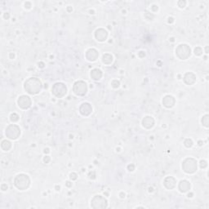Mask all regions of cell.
<instances>
[{"label": "cell", "mask_w": 209, "mask_h": 209, "mask_svg": "<svg viewBox=\"0 0 209 209\" xmlns=\"http://www.w3.org/2000/svg\"><path fill=\"white\" fill-rule=\"evenodd\" d=\"M14 183H15V185L20 190H25L27 189L30 185V179L27 175L21 174V175L17 176V177L15 178Z\"/></svg>", "instance_id": "obj_2"}, {"label": "cell", "mask_w": 209, "mask_h": 209, "mask_svg": "<svg viewBox=\"0 0 209 209\" xmlns=\"http://www.w3.org/2000/svg\"><path fill=\"white\" fill-rule=\"evenodd\" d=\"M207 165V164L206 161H201V162H200V167L202 168H206Z\"/></svg>", "instance_id": "obj_23"}, {"label": "cell", "mask_w": 209, "mask_h": 209, "mask_svg": "<svg viewBox=\"0 0 209 209\" xmlns=\"http://www.w3.org/2000/svg\"><path fill=\"white\" fill-rule=\"evenodd\" d=\"M202 123L205 127H208V115L206 114L202 119Z\"/></svg>", "instance_id": "obj_19"}, {"label": "cell", "mask_w": 209, "mask_h": 209, "mask_svg": "<svg viewBox=\"0 0 209 209\" xmlns=\"http://www.w3.org/2000/svg\"><path fill=\"white\" fill-rule=\"evenodd\" d=\"M195 55L200 56L201 54H202V49H201L200 47H197V48H195Z\"/></svg>", "instance_id": "obj_22"}, {"label": "cell", "mask_w": 209, "mask_h": 209, "mask_svg": "<svg viewBox=\"0 0 209 209\" xmlns=\"http://www.w3.org/2000/svg\"><path fill=\"white\" fill-rule=\"evenodd\" d=\"M190 185L187 181H182V182H180V184H179V189L183 193L188 191V190H190Z\"/></svg>", "instance_id": "obj_15"}, {"label": "cell", "mask_w": 209, "mask_h": 209, "mask_svg": "<svg viewBox=\"0 0 209 209\" xmlns=\"http://www.w3.org/2000/svg\"><path fill=\"white\" fill-rule=\"evenodd\" d=\"M67 92V88L66 85L62 83H57L54 84L53 88H52V92L57 97H62L66 94Z\"/></svg>", "instance_id": "obj_5"}, {"label": "cell", "mask_w": 209, "mask_h": 209, "mask_svg": "<svg viewBox=\"0 0 209 209\" xmlns=\"http://www.w3.org/2000/svg\"><path fill=\"white\" fill-rule=\"evenodd\" d=\"M92 206L94 208H102L107 206V202L103 197L101 195H97L94 197L92 201Z\"/></svg>", "instance_id": "obj_8"}, {"label": "cell", "mask_w": 209, "mask_h": 209, "mask_svg": "<svg viewBox=\"0 0 209 209\" xmlns=\"http://www.w3.org/2000/svg\"><path fill=\"white\" fill-rule=\"evenodd\" d=\"M31 101L27 96H21L18 100V104L22 109H27L31 106Z\"/></svg>", "instance_id": "obj_9"}, {"label": "cell", "mask_w": 209, "mask_h": 209, "mask_svg": "<svg viewBox=\"0 0 209 209\" xmlns=\"http://www.w3.org/2000/svg\"><path fill=\"white\" fill-rule=\"evenodd\" d=\"M102 76V73L101 71L98 69H93L91 73V77L95 80L100 79Z\"/></svg>", "instance_id": "obj_18"}, {"label": "cell", "mask_w": 209, "mask_h": 209, "mask_svg": "<svg viewBox=\"0 0 209 209\" xmlns=\"http://www.w3.org/2000/svg\"><path fill=\"white\" fill-rule=\"evenodd\" d=\"M74 92L79 96H83L87 92V84L83 81L76 82L74 85Z\"/></svg>", "instance_id": "obj_7"}, {"label": "cell", "mask_w": 209, "mask_h": 209, "mask_svg": "<svg viewBox=\"0 0 209 209\" xmlns=\"http://www.w3.org/2000/svg\"><path fill=\"white\" fill-rule=\"evenodd\" d=\"M86 56L89 61H95L98 56V52L95 49H89L87 52Z\"/></svg>", "instance_id": "obj_13"}, {"label": "cell", "mask_w": 209, "mask_h": 209, "mask_svg": "<svg viewBox=\"0 0 209 209\" xmlns=\"http://www.w3.org/2000/svg\"><path fill=\"white\" fill-rule=\"evenodd\" d=\"M21 134L20 128L17 125H10L6 130V135L8 136L10 139H17Z\"/></svg>", "instance_id": "obj_6"}, {"label": "cell", "mask_w": 209, "mask_h": 209, "mask_svg": "<svg viewBox=\"0 0 209 209\" xmlns=\"http://www.w3.org/2000/svg\"><path fill=\"white\" fill-rule=\"evenodd\" d=\"M162 103L165 105L166 107L170 108L172 106H173L174 103H175V100L172 96H166L164 97V99L162 100Z\"/></svg>", "instance_id": "obj_14"}, {"label": "cell", "mask_w": 209, "mask_h": 209, "mask_svg": "<svg viewBox=\"0 0 209 209\" xmlns=\"http://www.w3.org/2000/svg\"><path fill=\"white\" fill-rule=\"evenodd\" d=\"M196 80V76L193 73H187L185 75L184 81L185 83L188 84V85H191L193 83H195Z\"/></svg>", "instance_id": "obj_12"}, {"label": "cell", "mask_w": 209, "mask_h": 209, "mask_svg": "<svg viewBox=\"0 0 209 209\" xmlns=\"http://www.w3.org/2000/svg\"><path fill=\"white\" fill-rule=\"evenodd\" d=\"M192 145H193L192 140H190V139H187V140L185 141V146H186V147H191Z\"/></svg>", "instance_id": "obj_21"}, {"label": "cell", "mask_w": 209, "mask_h": 209, "mask_svg": "<svg viewBox=\"0 0 209 209\" xmlns=\"http://www.w3.org/2000/svg\"><path fill=\"white\" fill-rule=\"evenodd\" d=\"M176 55L180 59L182 60H185L190 56V48L189 46L185 44H182L180 45L176 50Z\"/></svg>", "instance_id": "obj_4"}, {"label": "cell", "mask_w": 209, "mask_h": 209, "mask_svg": "<svg viewBox=\"0 0 209 209\" xmlns=\"http://www.w3.org/2000/svg\"><path fill=\"white\" fill-rule=\"evenodd\" d=\"M70 179H73V180H75V179H77V176H76V174H70Z\"/></svg>", "instance_id": "obj_24"}, {"label": "cell", "mask_w": 209, "mask_h": 209, "mask_svg": "<svg viewBox=\"0 0 209 209\" xmlns=\"http://www.w3.org/2000/svg\"><path fill=\"white\" fill-rule=\"evenodd\" d=\"M25 89L31 94L38 93L41 90V82L36 78H31L25 82Z\"/></svg>", "instance_id": "obj_1"}, {"label": "cell", "mask_w": 209, "mask_h": 209, "mask_svg": "<svg viewBox=\"0 0 209 209\" xmlns=\"http://www.w3.org/2000/svg\"><path fill=\"white\" fill-rule=\"evenodd\" d=\"M173 179V177H167V178L165 179V181H164V185H165L168 189H172V188L175 187V185H172V183L176 184V180L172 181Z\"/></svg>", "instance_id": "obj_16"}, {"label": "cell", "mask_w": 209, "mask_h": 209, "mask_svg": "<svg viewBox=\"0 0 209 209\" xmlns=\"http://www.w3.org/2000/svg\"><path fill=\"white\" fill-rule=\"evenodd\" d=\"M182 168L183 170L187 173H194L197 170V162L195 159L189 158L185 160L182 163Z\"/></svg>", "instance_id": "obj_3"}, {"label": "cell", "mask_w": 209, "mask_h": 209, "mask_svg": "<svg viewBox=\"0 0 209 209\" xmlns=\"http://www.w3.org/2000/svg\"><path fill=\"white\" fill-rule=\"evenodd\" d=\"M108 34L106 31L103 30V29H100V30H97L96 31V34H95V36L97 39V40L99 41H104L106 38H107Z\"/></svg>", "instance_id": "obj_11"}, {"label": "cell", "mask_w": 209, "mask_h": 209, "mask_svg": "<svg viewBox=\"0 0 209 209\" xmlns=\"http://www.w3.org/2000/svg\"><path fill=\"white\" fill-rule=\"evenodd\" d=\"M92 110V108L91 107L90 104H88V103H83L80 106V113L82 114L83 115L87 116L88 114H90Z\"/></svg>", "instance_id": "obj_10"}, {"label": "cell", "mask_w": 209, "mask_h": 209, "mask_svg": "<svg viewBox=\"0 0 209 209\" xmlns=\"http://www.w3.org/2000/svg\"><path fill=\"white\" fill-rule=\"evenodd\" d=\"M107 60H109V61H110V63H111V62H112V61H113V57H112V56H109V58H107V56H106V54L103 56V62H104V63H106V61H107Z\"/></svg>", "instance_id": "obj_20"}, {"label": "cell", "mask_w": 209, "mask_h": 209, "mask_svg": "<svg viewBox=\"0 0 209 209\" xmlns=\"http://www.w3.org/2000/svg\"><path fill=\"white\" fill-rule=\"evenodd\" d=\"M154 125V119L151 117H146L143 119V126L147 128H150Z\"/></svg>", "instance_id": "obj_17"}]
</instances>
